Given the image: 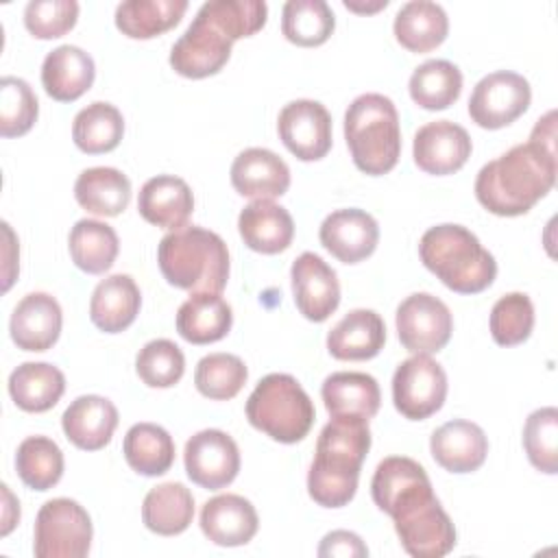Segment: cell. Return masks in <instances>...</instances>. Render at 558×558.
<instances>
[{"label": "cell", "instance_id": "cell-11", "mask_svg": "<svg viewBox=\"0 0 558 558\" xmlns=\"http://www.w3.org/2000/svg\"><path fill=\"white\" fill-rule=\"evenodd\" d=\"M397 333L410 353H436L440 351L453 331V318L449 307L429 292H414L397 307Z\"/></svg>", "mask_w": 558, "mask_h": 558}, {"label": "cell", "instance_id": "cell-15", "mask_svg": "<svg viewBox=\"0 0 558 558\" xmlns=\"http://www.w3.org/2000/svg\"><path fill=\"white\" fill-rule=\"evenodd\" d=\"M294 303L314 323L327 320L340 305V283L336 270L316 253H301L290 268Z\"/></svg>", "mask_w": 558, "mask_h": 558}, {"label": "cell", "instance_id": "cell-41", "mask_svg": "<svg viewBox=\"0 0 558 558\" xmlns=\"http://www.w3.org/2000/svg\"><path fill=\"white\" fill-rule=\"evenodd\" d=\"M15 471L28 488L44 493L63 475V451L48 436H28L17 447Z\"/></svg>", "mask_w": 558, "mask_h": 558}, {"label": "cell", "instance_id": "cell-13", "mask_svg": "<svg viewBox=\"0 0 558 558\" xmlns=\"http://www.w3.org/2000/svg\"><path fill=\"white\" fill-rule=\"evenodd\" d=\"M283 146L301 161H318L331 148V116L318 100L288 102L277 118Z\"/></svg>", "mask_w": 558, "mask_h": 558}, {"label": "cell", "instance_id": "cell-48", "mask_svg": "<svg viewBox=\"0 0 558 558\" xmlns=\"http://www.w3.org/2000/svg\"><path fill=\"white\" fill-rule=\"evenodd\" d=\"M78 2L74 0H31L24 9V26L37 39H57L74 28Z\"/></svg>", "mask_w": 558, "mask_h": 558}, {"label": "cell", "instance_id": "cell-39", "mask_svg": "<svg viewBox=\"0 0 558 558\" xmlns=\"http://www.w3.org/2000/svg\"><path fill=\"white\" fill-rule=\"evenodd\" d=\"M124 135V118L111 102L96 100L74 116L72 140L87 155L113 150Z\"/></svg>", "mask_w": 558, "mask_h": 558}, {"label": "cell", "instance_id": "cell-47", "mask_svg": "<svg viewBox=\"0 0 558 558\" xmlns=\"http://www.w3.org/2000/svg\"><path fill=\"white\" fill-rule=\"evenodd\" d=\"M135 371L146 386L170 388L183 377L185 357L172 340L157 338L140 349L135 357Z\"/></svg>", "mask_w": 558, "mask_h": 558}, {"label": "cell", "instance_id": "cell-9", "mask_svg": "<svg viewBox=\"0 0 558 558\" xmlns=\"http://www.w3.org/2000/svg\"><path fill=\"white\" fill-rule=\"evenodd\" d=\"M447 399V375L429 355L403 360L392 375V401L401 416L423 421L436 414Z\"/></svg>", "mask_w": 558, "mask_h": 558}, {"label": "cell", "instance_id": "cell-30", "mask_svg": "<svg viewBox=\"0 0 558 558\" xmlns=\"http://www.w3.org/2000/svg\"><path fill=\"white\" fill-rule=\"evenodd\" d=\"M233 325L231 305L216 292L190 294L177 312V331L192 344L222 340Z\"/></svg>", "mask_w": 558, "mask_h": 558}, {"label": "cell", "instance_id": "cell-37", "mask_svg": "<svg viewBox=\"0 0 558 558\" xmlns=\"http://www.w3.org/2000/svg\"><path fill=\"white\" fill-rule=\"evenodd\" d=\"M185 11V0H126L116 7V26L131 39H150L177 26Z\"/></svg>", "mask_w": 558, "mask_h": 558}, {"label": "cell", "instance_id": "cell-23", "mask_svg": "<svg viewBox=\"0 0 558 558\" xmlns=\"http://www.w3.org/2000/svg\"><path fill=\"white\" fill-rule=\"evenodd\" d=\"M137 211L146 222L174 231L187 225L194 211V194L181 177L157 174L142 185Z\"/></svg>", "mask_w": 558, "mask_h": 558}, {"label": "cell", "instance_id": "cell-22", "mask_svg": "<svg viewBox=\"0 0 558 558\" xmlns=\"http://www.w3.org/2000/svg\"><path fill=\"white\" fill-rule=\"evenodd\" d=\"M259 527L255 506L242 495H216L205 501L201 510L203 534L220 547L246 545Z\"/></svg>", "mask_w": 558, "mask_h": 558}, {"label": "cell", "instance_id": "cell-19", "mask_svg": "<svg viewBox=\"0 0 558 558\" xmlns=\"http://www.w3.org/2000/svg\"><path fill=\"white\" fill-rule=\"evenodd\" d=\"M231 185L240 196L272 201L288 192L290 168L268 148H246L231 163Z\"/></svg>", "mask_w": 558, "mask_h": 558}, {"label": "cell", "instance_id": "cell-43", "mask_svg": "<svg viewBox=\"0 0 558 558\" xmlns=\"http://www.w3.org/2000/svg\"><path fill=\"white\" fill-rule=\"evenodd\" d=\"M196 13L235 41L264 28L268 7L264 0H211L205 2Z\"/></svg>", "mask_w": 558, "mask_h": 558}, {"label": "cell", "instance_id": "cell-6", "mask_svg": "<svg viewBox=\"0 0 558 558\" xmlns=\"http://www.w3.org/2000/svg\"><path fill=\"white\" fill-rule=\"evenodd\" d=\"M314 403L288 373H270L257 381L246 399L248 423L277 442L303 440L314 425Z\"/></svg>", "mask_w": 558, "mask_h": 558}, {"label": "cell", "instance_id": "cell-36", "mask_svg": "<svg viewBox=\"0 0 558 558\" xmlns=\"http://www.w3.org/2000/svg\"><path fill=\"white\" fill-rule=\"evenodd\" d=\"M122 453L126 464L146 477L163 475L174 462V440L157 423H135L129 427Z\"/></svg>", "mask_w": 558, "mask_h": 558}, {"label": "cell", "instance_id": "cell-50", "mask_svg": "<svg viewBox=\"0 0 558 558\" xmlns=\"http://www.w3.org/2000/svg\"><path fill=\"white\" fill-rule=\"evenodd\" d=\"M2 231H4V238H7V244H4V268H2V275H4L2 290L7 292L11 288V283L15 281V275H17V244H15L13 231H11V227L7 222H2Z\"/></svg>", "mask_w": 558, "mask_h": 558}, {"label": "cell", "instance_id": "cell-38", "mask_svg": "<svg viewBox=\"0 0 558 558\" xmlns=\"http://www.w3.org/2000/svg\"><path fill=\"white\" fill-rule=\"evenodd\" d=\"M408 89L418 107L440 111L460 98L462 72L447 59H429L412 72Z\"/></svg>", "mask_w": 558, "mask_h": 558}, {"label": "cell", "instance_id": "cell-16", "mask_svg": "<svg viewBox=\"0 0 558 558\" xmlns=\"http://www.w3.org/2000/svg\"><path fill=\"white\" fill-rule=\"evenodd\" d=\"M471 137L464 126L451 120H434L423 124L412 144L414 163L427 174H453L471 157Z\"/></svg>", "mask_w": 558, "mask_h": 558}, {"label": "cell", "instance_id": "cell-8", "mask_svg": "<svg viewBox=\"0 0 558 558\" xmlns=\"http://www.w3.org/2000/svg\"><path fill=\"white\" fill-rule=\"evenodd\" d=\"M401 547L414 558H440L456 547V527L436 495L421 497L392 514Z\"/></svg>", "mask_w": 558, "mask_h": 558}, {"label": "cell", "instance_id": "cell-46", "mask_svg": "<svg viewBox=\"0 0 558 558\" xmlns=\"http://www.w3.org/2000/svg\"><path fill=\"white\" fill-rule=\"evenodd\" d=\"M534 327V305L527 294L510 292L497 299L490 310V336L501 347H514L530 338Z\"/></svg>", "mask_w": 558, "mask_h": 558}, {"label": "cell", "instance_id": "cell-10", "mask_svg": "<svg viewBox=\"0 0 558 558\" xmlns=\"http://www.w3.org/2000/svg\"><path fill=\"white\" fill-rule=\"evenodd\" d=\"M532 89L525 76L497 70L477 81L469 98V116L482 129H501L512 124L530 107Z\"/></svg>", "mask_w": 558, "mask_h": 558}, {"label": "cell", "instance_id": "cell-26", "mask_svg": "<svg viewBox=\"0 0 558 558\" xmlns=\"http://www.w3.org/2000/svg\"><path fill=\"white\" fill-rule=\"evenodd\" d=\"M320 397L331 418H373L381 403L379 384L368 373L340 371L325 377Z\"/></svg>", "mask_w": 558, "mask_h": 558}, {"label": "cell", "instance_id": "cell-35", "mask_svg": "<svg viewBox=\"0 0 558 558\" xmlns=\"http://www.w3.org/2000/svg\"><path fill=\"white\" fill-rule=\"evenodd\" d=\"M68 248L76 268L87 275H102L113 266L120 242L118 233L107 222L83 218L70 229Z\"/></svg>", "mask_w": 558, "mask_h": 558}, {"label": "cell", "instance_id": "cell-28", "mask_svg": "<svg viewBox=\"0 0 558 558\" xmlns=\"http://www.w3.org/2000/svg\"><path fill=\"white\" fill-rule=\"evenodd\" d=\"M238 231L248 248L275 255L292 244L294 220L286 207L272 201H253L240 211Z\"/></svg>", "mask_w": 558, "mask_h": 558}, {"label": "cell", "instance_id": "cell-27", "mask_svg": "<svg viewBox=\"0 0 558 558\" xmlns=\"http://www.w3.org/2000/svg\"><path fill=\"white\" fill-rule=\"evenodd\" d=\"M386 342L384 318L373 310H351L327 333V351L336 360L362 362L375 357Z\"/></svg>", "mask_w": 558, "mask_h": 558}, {"label": "cell", "instance_id": "cell-51", "mask_svg": "<svg viewBox=\"0 0 558 558\" xmlns=\"http://www.w3.org/2000/svg\"><path fill=\"white\" fill-rule=\"evenodd\" d=\"M2 495H4V512H2V530H0V534L7 536L13 530V525L20 521V504L13 499V495H11L7 484H2Z\"/></svg>", "mask_w": 558, "mask_h": 558}, {"label": "cell", "instance_id": "cell-32", "mask_svg": "<svg viewBox=\"0 0 558 558\" xmlns=\"http://www.w3.org/2000/svg\"><path fill=\"white\" fill-rule=\"evenodd\" d=\"M74 198L94 216H118L131 201V181L118 168H87L76 177Z\"/></svg>", "mask_w": 558, "mask_h": 558}, {"label": "cell", "instance_id": "cell-18", "mask_svg": "<svg viewBox=\"0 0 558 558\" xmlns=\"http://www.w3.org/2000/svg\"><path fill=\"white\" fill-rule=\"evenodd\" d=\"M318 238L336 259L342 264H357L377 248L379 227L364 209H336L323 220Z\"/></svg>", "mask_w": 558, "mask_h": 558}, {"label": "cell", "instance_id": "cell-2", "mask_svg": "<svg viewBox=\"0 0 558 558\" xmlns=\"http://www.w3.org/2000/svg\"><path fill=\"white\" fill-rule=\"evenodd\" d=\"M371 449L364 418H331L316 440V456L307 471V493L323 508L347 506L357 490L360 469Z\"/></svg>", "mask_w": 558, "mask_h": 558}, {"label": "cell", "instance_id": "cell-4", "mask_svg": "<svg viewBox=\"0 0 558 558\" xmlns=\"http://www.w3.org/2000/svg\"><path fill=\"white\" fill-rule=\"evenodd\" d=\"M418 255L427 270L460 294H477L497 277L495 257L462 225L445 222L427 229L418 242Z\"/></svg>", "mask_w": 558, "mask_h": 558}, {"label": "cell", "instance_id": "cell-14", "mask_svg": "<svg viewBox=\"0 0 558 558\" xmlns=\"http://www.w3.org/2000/svg\"><path fill=\"white\" fill-rule=\"evenodd\" d=\"M231 39L201 13L170 50V65L185 78H205L225 68L231 57Z\"/></svg>", "mask_w": 558, "mask_h": 558}, {"label": "cell", "instance_id": "cell-52", "mask_svg": "<svg viewBox=\"0 0 558 558\" xmlns=\"http://www.w3.org/2000/svg\"><path fill=\"white\" fill-rule=\"evenodd\" d=\"M344 7L351 9V11H357V13H375V11H379V9H386V7H388V0H377L375 4H360V2L344 0Z\"/></svg>", "mask_w": 558, "mask_h": 558}, {"label": "cell", "instance_id": "cell-34", "mask_svg": "<svg viewBox=\"0 0 558 558\" xmlns=\"http://www.w3.org/2000/svg\"><path fill=\"white\" fill-rule=\"evenodd\" d=\"M194 519V497L181 482H163L150 488L142 504L144 525L161 536H174L190 527Z\"/></svg>", "mask_w": 558, "mask_h": 558}, {"label": "cell", "instance_id": "cell-20", "mask_svg": "<svg viewBox=\"0 0 558 558\" xmlns=\"http://www.w3.org/2000/svg\"><path fill=\"white\" fill-rule=\"evenodd\" d=\"M61 305L48 292L26 294L9 320L11 340L24 351H48L61 333Z\"/></svg>", "mask_w": 558, "mask_h": 558}, {"label": "cell", "instance_id": "cell-12", "mask_svg": "<svg viewBox=\"0 0 558 558\" xmlns=\"http://www.w3.org/2000/svg\"><path fill=\"white\" fill-rule=\"evenodd\" d=\"M187 477L207 490L229 486L240 471V449L222 429L196 432L183 451Z\"/></svg>", "mask_w": 558, "mask_h": 558}, {"label": "cell", "instance_id": "cell-5", "mask_svg": "<svg viewBox=\"0 0 558 558\" xmlns=\"http://www.w3.org/2000/svg\"><path fill=\"white\" fill-rule=\"evenodd\" d=\"M344 140L357 170L379 177L401 155V129L395 102L384 94L357 96L344 113Z\"/></svg>", "mask_w": 558, "mask_h": 558}, {"label": "cell", "instance_id": "cell-31", "mask_svg": "<svg viewBox=\"0 0 558 558\" xmlns=\"http://www.w3.org/2000/svg\"><path fill=\"white\" fill-rule=\"evenodd\" d=\"M397 41L410 52H429L438 48L449 33V17L445 9L429 0L405 2L392 24Z\"/></svg>", "mask_w": 558, "mask_h": 558}, {"label": "cell", "instance_id": "cell-40", "mask_svg": "<svg viewBox=\"0 0 558 558\" xmlns=\"http://www.w3.org/2000/svg\"><path fill=\"white\" fill-rule=\"evenodd\" d=\"M336 28V15L325 0H288L281 11V33L288 41L312 48L325 44Z\"/></svg>", "mask_w": 558, "mask_h": 558}, {"label": "cell", "instance_id": "cell-24", "mask_svg": "<svg viewBox=\"0 0 558 558\" xmlns=\"http://www.w3.org/2000/svg\"><path fill=\"white\" fill-rule=\"evenodd\" d=\"M61 427L74 447L83 451H98L111 440L118 427V410L107 397L83 395L65 408Z\"/></svg>", "mask_w": 558, "mask_h": 558}, {"label": "cell", "instance_id": "cell-44", "mask_svg": "<svg viewBox=\"0 0 558 558\" xmlns=\"http://www.w3.org/2000/svg\"><path fill=\"white\" fill-rule=\"evenodd\" d=\"M39 116L35 92L24 78L2 76L0 81V135L20 137L33 129Z\"/></svg>", "mask_w": 558, "mask_h": 558}, {"label": "cell", "instance_id": "cell-25", "mask_svg": "<svg viewBox=\"0 0 558 558\" xmlns=\"http://www.w3.org/2000/svg\"><path fill=\"white\" fill-rule=\"evenodd\" d=\"M94 78V59L78 46L63 44L50 50L41 63V85L46 94L59 102L81 98L92 87Z\"/></svg>", "mask_w": 558, "mask_h": 558}, {"label": "cell", "instance_id": "cell-45", "mask_svg": "<svg viewBox=\"0 0 558 558\" xmlns=\"http://www.w3.org/2000/svg\"><path fill=\"white\" fill-rule=\"evenodd\" d=\"M523 447L534 469L558 473V410L554 405L534 410L523 427Z\"/></svg>", "mask_w": 558, "mask_h": 558}, {"label": "cell", "instance_id": "cell-29", "mask_svg": "<svg viewBox=\"0 0 558 558\" xmlns=\"http://www.w3.org/2000/svg\"><path fill=\"white\" fill-rule=\"evenodd\" d=\"M142 294L133 277L111 275L102 279L89 301V318L105 333L124 331L140 314Z\"/></svg>", "mask_w": 558, "mask_h": 558}, {"label": "cell", "instance_id": "cell-21", "mask_svg": "<svg viewBox=\"0 0 558 558\" xmlns=\"http://www.w3.org/2000/svg\"><path fill=\"white\" fill-rule=\"evenodd\" d=\"M432 458L449 473L477 471L488 453V438L477 423L453 418L434 429L429 438Z\"/></svg>", "mask_w": 558, "mask_h": 558}, {"label": "cell", "instance_id": "cell-33", "mask_svg": "<svg viewBox=\"0 0 558 558\" xmlns=\"http://www.w3.org/2000/svg\"><path fill=\"white\" fill-rule=\"evenodd\" d=\"M65 392L63 373L48 362H24L9 375V395L24 412H46Z\"/></svg>", "mask_w": 558, "mask_h": 558}, {"label": "cell", "instance_id": "cell-3", "mask_svg": "<svg viewBox=\"0 0 558 558\" xmlns=\"http://www.w3.org/2000/svg\"><path fill=\"white\" fill-rule=\"evenodd\" d=\"M157 264L174 288L220 294L229 279V248L225 240L203 227L185 225L161 238Z\"/></svg>", "mask_w": 558, "mask_h": 558}, {"label": "cell", "instance_id": "cell-7", "mask_svg": "<svg viewBox=\"0 0 558 558\" xmlns=\"http://www.w3.org/2000/svg\"><path fill=\"white\" fill-rule=\"evenodd\" d=\"M92 519L68 497L46 501L35 519L33 551L37 558H83L92 547Z\"/></svg>", "mask_w": 558, "mask_h": 558}, {"label": "cell", "instance_id": "cell-49", "mask_svg": "<svg viewBox=\"0 0 558 558\" xmlns=\"http://www.w3.org/2000/svg\"><path fill=\"white\" fill-rule=\"evenodd\" d=\"M318 556H344V558H364L368 556V547L355 532L349 530H333L323 536L318 545Z\"/></svg>", "mask_w": 558, "mask_h": 558}, {"label": "cell", "instance_id": "cell-17", "mask_svg": "<svg viewBox=\"0 0 558 558\" xmlns=\"http://www.w3.org/2000/svg\"><path fill=\"white\" fill-rule=\"evenodd\" d=\"M432 482L425 469L405 456L384 458L371 480V495L375 506L388 517L397 514L408 504L432 495Z\"/></svg>", "mask_w": 558, "mask_h": 558}, {"label": "cell", "instance_id": "cell-42", "mask_svg": "<svg viewBox=\"0 0 558 558\" xmlns=\"http://www.w3.org/2000/svg\"><path fill=\"white\" fill-rule=\"evenodd\" d=\"M248 371L233 353H209L198 360L194 384L198 392L214 401L233 399L246 384Z\"/></svg>", "mask_w": 558, "mask_h": 558}, {"label": "cell", "instance_id": "cell-1", "mask_svg": "<svg viewBox=\"0 0 558 558\" xmlns=\"http://www.w3.org/2000/svg\"><path fill=\"white\" fill-rule=\"evenodd\" d=\"M556 111L545 113L532 129L530 142L512 146L482 166L475 196L495 216L527 214L556 183Z\"/></svg>", "mask_w": 558, "mask_h": 558}]
</instances>
